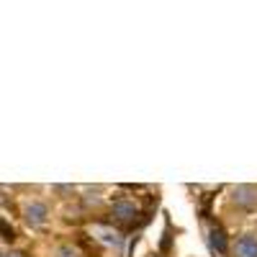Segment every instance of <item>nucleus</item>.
<instances>
[{
  "label": "nucleus",
  "instance_id": "nucleus-5",
  "mask_svg": "<svg viewBox=\"0 0 257 257\" xmlns=\"http://www.w3.org/2000/svg\"><path fill=\"white\" fill-rule=\"evenodd\" d=\"M234 252H237V257H257V237L254 234H244L237 242V247H234Z\"/></svg>",
  "mask_w": 257,
  "mask_h": 257
},
{
  "label": "nucleus",
  "instance_id": "nucleus-1",
  "mask_svg": "<svg viewBox=\"0 0 257 257\" xmlns=\"http://www.w3.org/2000/svg\"><path fill=\"white\" fill-rule=\"evenodd\" d=\"M231 201L244 211H257V188L254 185H237L231 190Z\"/></svg>",
  "mask_w": 257,
  "mask_h": 257
},
{
  "label": "nucleus",
  "instance_id": "nucleus-7",
  "mask_svg": "<svg viewBox=\"0 0 257 257\" xmlns=\"http://www.w3.org/2000/svg\"><path fill=\"white\" fill-rule=\"evenodd\" d=\"M57 257H80V252H77L75 247H70V244H62V247L57 249Z\"/></svg>",
  "mask_w": 257,
  "mask_h": 257
},
{
  "label": "nucleus",
  "instance_id": "nucleus-3",
  "mask_svg": "<svg viewBox=\"0 0 257 257\" xmlns=\"http://www.w3.org/2000/svg\"><path fill=\"white\" fill-rule=\"evenodd\" d=\"M111 211H113V219H118V221H128V224H132V221L139 216V208H137L132 201H116Z\"/></svg>",
  "mask_w": 257,
  "mask_h": 257
},
{
  "label": "nucleus",
  "instance_id": "nucleus-8",
  "mask_svg": "<svg viewBox=\"0 0 257 257\" xmlns=\"http://www.w3.org/2000/svg\"><path fill=\"white\" fill-rule=\"evenodd\" d=\"M3 257H24V254H21V252H16V249H13V252H6Z\"/></svg>",
  "mask_w": 257,
  "mask_h": 257
},
{
  "label": "nucleus",
  "instance_id": "nucleus-6",
  "mask_svg": "<svg viewBox=\"0 0 257 257\" xmlns=\"http://www.w3.org/2000/svg\"><path fill=\"white\" fill-rule=\"evenodd\" d=\"M208 242H211V249H213V252H219V254H224L226 247H229L226 234H224L221 226H211V229H208Z\"/></svg>",
  "mask_w": 257,
  "mask_h": 257
},
{
  "label": "nucleus",
  "instance_id": "nucleus-2",
  "mask_svg": "<svg viewBox=\"0 0 257 257\" xmlns=\"http://www.w3.org/2000/svg\"><path fill=\"white\" fill-rule=\"evenodd\" d=\"M47 216H49V211H47V206H44V203L31 201V203H26V206H24V219H26V224H29V226H41V224L47 221Z\"/></svg>",
  "mask_w": 257,
  "mask_h": 257
},
{
  "label": "nucleus",
  "instance_id": "nucleus-9",
  "mask_svg": "<svg viewBox=\"0 0 257 257\" xmlns=\"http://www.w3.org/2000/svg\"><path fill=\"white\" fill-rule=\"evenodd\" d=\"M0 257H3V254H0Z\"/></svg>",
  "mask_w": 257,
  "mask_h": 257
},
{
  "label": "nucleus",
  "instance_id": "nucleus-4",
  "mask_svg": "<svg viewBox=\"0 0 257 257\" xmlns=\"http://www.w3.org/2000/svg\"><path fill=\"white\" fill-rule=\"evenodd\" d=\"M93 237H98L105 247H121V244H123L121 234L113 231L111 226H93Z\"/></svg>",
  "mask_w": 257,
  "mask_h": 257
}]
</instances>
